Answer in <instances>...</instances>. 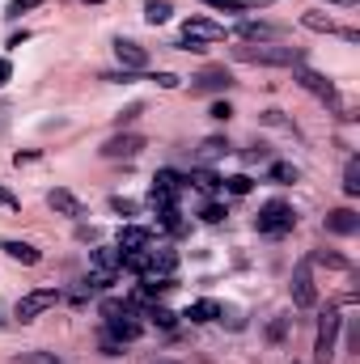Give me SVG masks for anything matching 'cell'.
Masks as SVG:
<instances>
[{
  "instance_id": "1",
  "label": "cell",
  "mask_w": 360,
  "mask_h": 364,
  "mask_svg": "<svg viewBox=\"0 0 360 364\" xmlns=\"http://www.w3.org/2000/svg\"><path fill=\"white\" fill-rule=\"evenodd\" d=\"M238 64H263V68H297L301 64V47H280V43H246L233 47Z\"/></svg>"
},
{
  "instance_id": "2",
  "label": "cell",
  "mask_w": 360,
  "mask_h": 364,
  "mask_svg": "<svg viewBox=\"0 0 360 364\" xmlns=\"http://www.w3.org/2000/svg\"><path fill=\"white\" fill-rule=\"evenodd\" d=\"M292 225H297V212H292V203H284V199H268V203L259 208V216H255V229H259L263 237H284V233H292Z\"/></svg>"
},
{
  "instance_id": "3",
  "label": "cell",
  "mask_w": 360,
  "mask_h": 364,
  "mask_svg": "<svg viewBox=\"0 0 360 364\" xmlns=\"http://www.w3.org/2000/svg\"><path fill=\"white\" fill-rule=\"evenodd\" d=\"M229 30L225 26H216V21H208V17H186L182 21V51H208V43H221Z\"/></svg>"
},
{
  "instance_id": "4",
  "label": "cell",
  "mask_w": 360,
  "mask_h": 364,
  "mask_svg": "<svg viewBox=\"0 0 360 364\" xmlns=\"http://www.w3.org/2000/svg\"><path fill=\"white\" fill-rule=\"evenodd\" d=\"M339 326H344L339 309H327V314L318 318V339H314V364H331V360H335V339H339Z\"/></svg>"
},
{
  "instance_id": "5",
  "label": "cell",
  "mask_w": 360,
  "mask_h": 364,
  "mask_svg": "<svg viewBox=\"0 0 360 364\" xmlns=\"http://www.w3.org/2000/svg\"><path fill=\"white\" fill-rule=\"evenodd\" d=\"M174 272H179V255H174L170 246H149V250H144L140 275H149V279H174Z\"/></svg>"
},
{
  "instance_id": "6",
  "label": "cell",
  "mask_w": 360,
  "mask_h": 364,
  "mask_svg": "<svg viewBox=\"0 0 360 364\" xmlns=\"http://www.w3.org/2000/svg\"><path fill=\"white\" fill-rule=\"evenodd\" d=\"M292 305H301V309H314L318 305V288H314V263L305 259V263H297V272H292Z\"/></svg>"
},
{
  "instance_id": "7",
  "label": "cell",
  "mask_w": 360,
  "mask_h": 364,
  "mask_svg": "<svg viewBox=\"0 0 360 364\" xmlns=\"http://www.w3.org/2000/svg\"><path fill=\"white\" fill-rule=\"evenodd\" d=\"M55 305H60V292H55V288H34V292H26V296L17 301V318H21V322H34L38 314L55 309Z\"/></svg>"
},
{
  "instance_id": "8",
  "label": "cell",
  "mask_w": 360,
  "mask_h": 364,
  "mask_svg": "<svg viewBox=\"0 0 360 364\" xmlns=\"http://www.w3.org/2000/svg\"><path fill=\"white\" fill-rule=\"evenodd\" d=\"M140 149H144V136H136V132H119V136H110V140L102 144V157H106V161H132Z\"/></svg>"
},
{
  "instance_id": "9",
  "label": "cell",
  "mask_w": 360,
  "mask_h": 364,
  "mask_svg": "<svg viewBox=\"0 0 360 364\" xmlns=\"http://www.w3.org/2000/svg\"><path fill=\"white\" fill-rule=\"evenodd\" d=\"M297 85H301V90H309L314 97H322V102H331V106H339V93H335V85H331L322 73L305 68V64H297Z\"/></svg>"
},
{
  "instance_id": "10",
  "label": "cell",
  "mask_w": 360,
  "mask_h": 364,
  "mask_svg": "<svg viewBox=\"0 0 360 364\" xmlns=\"http://www.w3.org/2000/svg\"><path fill=\"white\" fill-rule=\"evenodd\" d=\"M115 60L123 64V73H144L149 68V51L132 38H115Z\"/></svg>"
},
{
  "instance_id": "11",
  "label": "cell",
  "mask_w": 360,
  "mask_h": 364,
  "mask_svg": "<svg viewBox=\"0 0 360 364\" xmlns=\"http://www.w3.org/2000/svg\"><path fill=\"white\" fill-rule=\"evenodd\" d=\"M47 208H51V212H60V216H73V220H81V216H85V203H81L73 191H64V186L47 191Z\"/></svg>"
},
{
  "instance_id": "12",
  "label": "cell",
  "mask_w": 360,
  "mask_h": 364,
  "mask_svg": "<svg viewBox=\"0 0 360 364\" xmlns=\"http://www.w3.org/2000/svg\"><path fill=\"white\" fill-rule=\"evenodd\" d=\"M115 246H119L123 255H132V250H149V246H153V229H144V225H123L119 237H115Z\"/></svg>"
},
{
  "instance_id": "13",
  "label": "cell",
  "mask_w": 360,
  "mask_h": 364,
  "mask_svg": "<svg viewBox=\"0 0 360 364\" xmlns=\"http://www.w3.org/2000/svg\"><path fill=\"white\" fill-rule=\"evenodd\" d=\"M90 267L102 275H119L123 272V250L119 246H97V250H90Z\"/></svg>"
},
{
  "instance_id": "14",
  "label": "cell",
  "mask_w": 360,
  "mask_h": 364,
  "mask_svg": "<svg viewBox=\"0 0 360 364\" xmlns=\"http://www.w3.org/2000/svg\"><path fill=\"white\" fill-rule=\"evenodd\" d=\"M327 233L352 237V233H360V216L352 212V208H335V212H327Z\"/></svg>"
},
{
  "instance_id": "15",
  "label": "cell",
  "mask_w": 360,
  "mask_h": 364,
  "mask_svg": "<svg viewBox=\"0 0 360 364\" xmlns=\"http://www.w3.org/2000/svg\"><path fill=\"white\" fill-rule=\"evenodd\" d=\"M0 250H4L13 263H26V267L43 263V250H38V246H30V242H17V237H4V242H0Z\"/></svg>"
},
{
  "instance_id": "16",
  "label": "cell",
  "mask_w": 360,
  "mask_h": 364,
  "mask_svg": "<svg viewBox=\"0 0 360 364\" xmlns=\"http://www.w3.org/2000/svg\"><path fill=\"white\" fill-rule=\"evenodd\" d=\"M229 85H233V81H229L225 68H208V73H199V77L191 81V93H225Z\"/></svg>"
},
{
  "instance_id": "17",
  "label": "cell",
  "mask_w": 360,
  "mask_h": 364,
  "mask_svg": "<svg viewBox=\"0 0 360 364\" xmlns=\"http://www.w3.org/2000/svg\"><path fill=\"white\" fill-rule=\"evenodd\" d=\"M238 38H242V43H280V26H268V21H242V26H238Z\"/></svg>"
},
{
  "instance_id": "18",
  "label": "cell",
  "mask_w": 360,
  "mask_h": 364,
  "mask_svg": "<svg viewBox=\"0 0 360 364\" xmlns=\"http://www.w3.org/2000/svg\"><path fill=\"white\" fill-rule=\"evenodd\" d=\"M140 331H144V326H140L132 314H123V318H110V322H106V335H110L115 343H132V339H140Z\"/></svg>"
},
{
  "instance_id": "19",
  "label": "cell",
  "mask_w": 360,
  "mask_h": 364,
  "mask_svg": "<svg viewBox=\"0 0 360 364\" xmlns=\"http://www.w3.org/2000/svg\"><path fill=\"white\" fill-rule=\"evenodd\" d=\"M182 318H186V322H195V326H203V322H216V318H221V301L203 296V301L186 305V314H182Z\"/></svg>"
},
{
  "instance_id": "20",
  "label": "cell",
  "mask_w": 360,
  "mask_h": 364,
  "mask_svg": "<svg viewBox=\"0 0 360 364\" xmlns=\"http://www.w3.org/2000/svg\"><path fill=\"white\" fill-rule=\"evenodd\" d=\"M182 182H191V186H195V191H208V195H212V191H221V174H216V170H208V166H191V174H186V178Z\"/></svg>"
},
{
  "instance_id": "21",
  "label": "cell",
  "mask_w": 360,
  "mask_h": 364,
  "mask_svg": "<svg viewBox=\"0 0 360 364\" xmlns=\"http://www.w3.org/2000/svg\"><path fill=\"white\" fill-rule=\"evenodd\" d=\"M195 157H199V166H208V161H216V157H229V140H225V136H208V140L195 149Z\"/></svg>"
},
{
  "instance_id": "22",
  "label": "cell",
  "mask_w": 360,
  "mask_h": 364,
  "mask_svg": "<svg viewBox=\"0 0 360 364\" xmlns=\"http://www.w3.org/2000/svg\"><path fill=\"white\" fill-rule=\"evenodd\" d=\"M301 26L314 30V34H339V26H335L327 13H318V9H314V13H301Z\"/></svg>"
},
{
  "instance_id": "23",
  "label": "cell",
  "mask_w": 360,
  "mask_h": 364,
  "mask_svg": "<svg viewBox=\"0 0 360 364\" xmlns=\"http://www.w3.org/2000/svg\"><path fill=\"white\" fill-rule=\"evenodd\" d=\"M309 263L331 267V272H352V263H348L344 255H335V250H314V255H309Z\"/></svg>"
},
{
  "instance_id": "24",
  "label": "cell",
  "mask_w": 360,
  "mask_h": 364,
  "mask_svg": "<svg viewBox=\"0 0 360 364\" xmlns=\"http://www.w3.org/2000/svg\"><path fill=\"white\" fill-rule=\"evenodd\" d=\"M153 186H157V191H166V195H179L182 186H186V182H182L179 174H174V170H157V178H153Z\"/></svg>"
},
{
  "instance_id": "25",
  "label": "cell",
  "mask_w": 360,
  "mask_h": 364,
  "mask_svg": "<svg viewBox=\"0 0 360 364\" xmlns=\"http://www.w3.org/2000/svg\"><path fill=\"white\" fill-rule=\"evenodd\" d=\"M157 225H162L166 233H182V212H179V203H174V208H162V212H157Z\"/></svg>"
},
{
  "instance_id": "26",
  "label": "cell",
  "mask_w": 360,
  "mask_h": 364,
  "mask_svg": "<svg viewBox=\"0 0 360 364\" xmlns=\"http://www.w3.org/2000/svg\"><path fill=\"white\" fill-rule=\"evenodd\" d=\"M144 21H149V26L170 21V4H166V0H149V4H144Z\"/></svg>"
},
{
  "instance_id": "27",
  "label": "cell",
  "mask_w": 360,
  "mask_h": 364,
  "mask_svg": "<svg viewBox=\"0 0 360 364\" xmlns=\"http://www.w3.org/2000/svg\"><path fill=\"white\" fill-rule=\"evenodd\" d=\"M344 191L360 195V157H348V166H344Z\"/></svg>"
},
{
  "instance_id": "28",
  "label": "cell",
  "mask_w": 360,
  "mask_h": 364,
  "mask_svg": "<svg viewBox=\"0 0 360 364\" xmlns=\"http://www.w3.org/2000/svg\"><path fill=\"white\" fill-rule=\"evenodd\" d=\"M208 9H221V13H250L255 0H203Z\"/></svg>"
},
{
  "instance_id": "29",
  "label": "cell",
  "mask_w": 360,
  "mask_h": 364,
  "mask_svg": "<svg viewBox=\"0 0 360 364\" xmlns=\"http://www.w3.org/2000/svg\"><path fill=\"white\" fill-rule=\"evenodd\" d=\"M271 182H280V186L297 182V166H288V161H275V166H271Z\"/></svg>"
},
{
  "instance_id": "30",
  "label": "cell",
  "mask_w": 360,
  "mask_h": 364,
  "mask_svg": "<svg viewBox=\"0 0 360 364\" xmlns=\"http://www.w3.org/2000/svg\"><path fill=\"white\" fill-rule=\"evenodd\" d=\"M17 364H68V360H60L55 352H21Z\"/></svg>"
},
{
  "instance_id": "31",
  "label": "cell",
  "mask_w": 360,
  "mask_h": 364,
  "mask_svg": "<svg viewBox=\"0 0 360 364\" xmlns=\"http://www.w3.org/2000/svg\"><path fill=\"white\" fill-rule=\"evenodd\" d=\"M221 186H225L229 195H250V186H255V182L246 178V174H233V178H225Z\"/></svg>"
},
{
  "instance_id": "32",
  "label": "cell",
  "mask_w": 360,
  "mask_h": 364,
  "mask_svg": "<svg viewBox=\"0 0 360 364\" xmlns=\"http://www.w3.org/2000/svg\"><path fill=\"white\" fill-rule=\"evenodd\" d=\"M110 212H119V216H136V199H123V195H115V199H110Z\"/></svg>"
},
{
  "instance_id": "33",
  "label": "cell",
  "mask_w": 360,
  "mask_h": 364,
  "mask_svg": "<svg viewBox=\"0 0 360 364\" xmlns=\"http://www.w3.org/2000/svg\"><path fill=\"white\" fill-rule=\"evenodd\" d=\"M199 216H203V220H208V225H221V220H225V216H229V212H225V208H221V203H203V212H199Z\"/></svg>"
},
{
  "instance_id": "34",
  "label": "cell",
  "mask_w": 360,
  "mask_h": 364,
  "mask_svg": "<svg viewBox=\"0 0 360 364\" xmlns=\"http://www.w3.org/2000/svg\"><path fill=\"white\" fill-rule=\"evenodd\" d=\"M43 0H9V17H21V13H30V9H38Z\"/></svg>"
},
{
  "instance_id": "35",
  "label": "cell",
  "mask_w": 360,
  "mask_h": 364,
  "mask_svg": "<svg viewBox=\"0 0 360 364\" xmlns=\"http://www.w3.org/2000/svg\"><path fill=\"white\" fill-rule=\"evenodd\" d=\"M284 331H288V318H275V322L268 326V339H271V343H280V339H284Z\"/></svg>"
},
{
  "instance_id": "36",
  "label": "cell",
  "mask_w": 360,
  "mask_h": 364,
  "mask_svg": "<svg viewBox=\"0 0 360 364\" xmlns=\"http://www.w3.org/2000/svg\"><path fill=\"white\" fill-rule=\"evenodd\" d=\"M208 114H212V119H221V123H225V119H229V114H233V106H229V102H212V110H208Z\"/></svg>"
},
{
  "instance_id": "37",
  "label": "cell",
  "mask_w": 360,
  "mask_h": 364,
  "mask_svg": "<svg viewBox=\"0 0 360 364\" xmlns=\"http://www.w3.org/2000/svg\"><path fill=\"white\" fill-rule=\"evenodd\" d=\"M102 356H123V343H115L110 335H102Z\"/></svg>"
},
{
  "instance_id": "38",
  "label": "cell",
  "mask_w": 360,
  "mask_h": 364,
  "mask_svg": "<svg viewBox=\"0 0 360 364\" xmlns=\"http://www.w3.org/2000/svg\"><path fill=\"white\" fill-rule=\"evenodd\" d=\"M0 208H9V212H17V208H21V199H17L13 191H4V186H0Z\"/></svg>"
},
{
  "instance_id": "39",
  "label": "cell",
  "mask_w": 360,
  "mask_h": 364,
  "mask_svg": "<svg viewBox=\"0 0 360 364\" xmlns=\"http://www.w3.org/2000/svg\"><path fill=\"white\" fill-rule=\"evenodd\" d=\"M153 81H157V85H162V90H179V77H174V73H157V77H153Z\"/></svg>"
},
{
  "instance_id": "40",
  "label": "cell",
  "mask_w": 360,
  "mask_h": 364,
  "mask_svg": "<svg viewBox=\"0 0 360 364\" xmlns=\"http://www.w3.org/2000/svg\"><path fill=\"white\" fill-rule=\"evenodd\" d=\"M136 114H140V102H136V106H127V110H119V114H115V119H119V123H132V119H136Z\"/></svg>"
},
{
  "instance_id": "41",
  "label": "cell",
  "mask_w": 360,
  "mask_h": 364,
  "mask_svg": "<svg viewBox=\"0 0 360 364\" xmlns=\"http://www.w3.org/2000/svg\"><path fill=\"white\" fill-rule=\"evenodd\" d=\"M246 161H268V149H263V144H255V149H246Z\"/></svg>"
},
{
  "instance_id": "42",
  "label": "cell",
  "mask_w": 360,
  "mask_h": 364,
  "mask_svg": "<svg viewBox=\"0 0 360 364\" xmlns=\"http://www.w3.org/2000/svg\"><path fill=\"white\" fill-rule=\"evenodd\" d=\"M9 81H13V64L0 55V85H9Z\"/></svg>"
},
{
  "instance_id": "43",
  "label": "cell",
  "mask_w": 360,
  "mask_h": 364,
  "mask_svg": "<svg viewBox=\"0 0 360 364\" xmlns=\"http://www.w3.org/2000/svg\"><path fill=\"white\" fill-rule=\"evenodd\" d=\"M9 119H13V110H9V102H0V136L9 132Z\"/></svg>"
},
{
  "instance_id": "44",
  "label": "cell",
  "mask_w": 360,
  "mask_h": 364,
  "mask_svg": "<svg viewBox=\"0 0 360 364\" xmlns=\"http://www.w3.org/2000/svg\"><path fill=\"white\" fill-rule=\"evenodd\" d=\"M263 123H271V127H284V114H280V110H268V114H263Z\"/></svg>"
},
{
  "instance_id": "45",
  "label": "cell",
  "mask_w": 360,
  "mask_h": 364,
  "mask_svg": "<svg viewBox=\"0 0 360 364\" xmlns=\"http://www.w3.org/2000/svg\"><path fill=\"white\" fill-rule=\"evenodd\" d=\"M327 4H344V9H352V4H356V0H327Z\"/></svg>"
},
{
  "instance_id": "46",
  "label": "cell",
  "mask_w": 360,
  "mask_h": 364,
  "mask_svg": "<svg viewBox=\"0 0 360 364\" xmlns=\"http://www.w3.org/2000/svg\"><path fill=\"white\" fill-rule=\"evenodd\" d=\"M153 364H174V360H153Z\"/></svg>"
},
{
  "instance_id": "47",
  "label": "cell",
  "mask_w": 360,
  "mask_h": 364,
  "mask_svg": "<svg viewBox=\"0 0 360 364\" xmlns=\"http://www.w3.org/2000/svg\"><path fill=\"white\" fill-rule=\"evenodd\" d=\"M255 4H271V0H255Z\"/></svg>"
},
{
  "instance_id": "48",
  "label": "cell",
  "mask_w": 360,
  "mask_h": 364,
  "mask_svg": "<svg viewBox=\"0 0 360 364\" xmlns=\"http://www.w3.org/2000/svg\"><path fill=\"white\" fill-rule=\"evenodd\" d=\"M90 4H102V0H90Z\"/></svg>"
}]
</instances>
